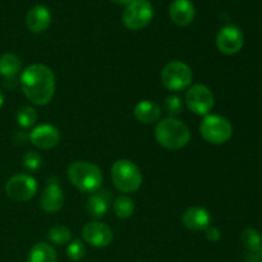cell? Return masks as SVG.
Returning a JSON list of instances; mask_svg holds the SVG:
<instances>
[{
	"label": "cell",
	"instance_id": "cell-1",
	"mask_svg": "<svg viewBox=\"0 0 262 262\" xmlns=\"http://www.w3.org/2000/svg\"><path fill=\"white\" fill-rule=\"evenodd\" d=\"M20 89L33 105L43 106L55 94V76L45 64H32L20 72Z\"/></svg>",
	"mask_w": 262,
	"mask_h": 262
},
{
	"label": "cell",
	"instance_id": "cell-2",
	"mask_svg": "<svg viewBox=\"0 0 262 262\" xmlns=\"http://www.w3.org/2000/svg\"><path fill=\"white\" fill-rule=\"evenodd\" d=\"M155 138L158 143L168 150H179L188 145L191 132L186 123L177 118H164L155 128Z\"/></svg>",
	"mask_w": 262,
	"mask_h": 262
},
{
	"label": "cell",
	"instance_id": "cell-3",
	"mask_svg": "<svg viewBox=\"0 0 262 262\" xmlns=\"http://www.w3.org/2000/svg\"><path fill=\"white\" fill-rule=\"evenodd\" d=\"M69 182L84 193H95L101 188L102 171L95 164L89 161H74L68 166L67 170Z\"/></svg>",
	"mask_w": 262,
	"mask_h": 262
},
{
	"label": "cell",
	"instance_id": "cell-4",
	"mask_svg": "<svg viewBox=\"0 0 262 262\" xmlns=\"http://www.w3.org/2000/svg\"><path fill=\"white\" fill-rule=\"evenodd\" d=\"M112 179L115 188L122 193H135L142 186L141 169L127 159L117 160L112 166Z\"/></svg>",
	"mask_w": 262,
	"mask_h": 262
},
{
	"label": "cell",
	"instance_id": "cell-5",
	"mask_svg": "<svg viewBox=\"0 0 262 262\" xmlns=\"http://www.w3.org/2000/svg\"><path fill=\"white\" fill-rule=\"evenodd\" d=\"M200 133L206 142L211 145H223L232 138L233 127L227 118L209 114L200 124Z\"/></svg>",
	"mask_w": 262,
	"mask_h": 262
},
{
	"label": "cell",
	"instance_id": "cell-6",
	"mask_svg": "<svg viewBox=\"0 0 262 262\" xmlns=\"http://www.w3.org/2000/svg\"><path fill=\"white\" fill-rule=\"evenodd\" d=\"M161 83L169 91H182L191 86L193 73L188 64L183 61H170L160 73Z\"/></svg>",
	"mask_w": 262,
	"mask_h": 262
},
{
	"label": "cell",
	"instance_id": "cell-7",
	"mask_svg": "<svg viewBox=\"0 0 262 262\" xmlns=\"http://www.w3.org/2000/svg\"><path fill=\"white\" fill-rule=\"evenodd\" d=\"M154 17V8L148 0H133L123 12V25L132 31L147 27Z\"/></svg>",
	"mask_w": 262,
	"mask_h": 262
},
{
	"label": "cell",
	"instance_id": "cell-8",
	"mask_svg": "<svg viewBox=\"0 0 262 262\" xmlns=\"http://www.w3.org/2000/svg\"><path fill=\"white\" fill-rule=\"evenodd\" d=\"M187 107L193 114L206 117L210 114L215 105V97L211 90L201 83L192 84L186 94Z\"/></svg>",
	"mask_w": 262,
	"mask_h": 262
},
{
	"label": "cell",
	"instance_id": "cell-9",
	"mask_svg": "<svg viewBox=\"0 0 262 262\" xmlns=\"http://www.w3.org/2000/svg\"><path fill=\"white\" fill-rule=\"evenodd\" d=\"M5 192L13 201L26 202L33 199L37 192V182L28 174H17L5 184Z\"/></svg>",
	"mask_w": 262,
	"mask_h": 262
},
{
	"label": "cell",
	"instance_id": "cell-10",
	"mask_svg": "<svg viewBox=\"0 0 262 262\" xmlns=\"http://www.w3.org/2000/svg\"><path fill=\"white\" fill-rule=\"evenodd\" d=\"M245 43L242 30L234 25L224 26L216 35V48L225 55H234L239 53Z\"/></svg>",
	"mask_w": 262,
	"mask_h": 262
},
{
	"label": "cell",
	"instance_id": "cell-11",
	"mask_svg": "<svg viewBox=\"0 0 262 262\" xmlns=\"http://www.w3.org/2000/svg\"><path fill=\"white\" fill-rule=\"evenodd\" d=\"M82 237L92 247L104 248L113 242V229L105 223L91 222L83 227Z\"/></svg>",
	"mask_w": 262,
	"mask_h": 262
},
{
	"label": "cell",
	"instance_id": "cell-12",
	"mask_svg": "<svg viewBox=\"0 0 262 262\" xmlns=\"http://www.w3.org/2000/svg\"><path fill=\"white\" fill-rule=\"evenodd\" d=\"M28 140L40 150H50L55 147L60 141V132L55 125L41 124L33 128L32 132L28 135Z\"/></svg>",
	"mask_w": 262,
	"mask_h": 262
},
{
	"label": "cell",
	"instance_id": "cell-13",
	"mask_svg": "<svg viewBox=\"0 0 262 262\" xmlns=\"http://www.w3.org/2000/svg\"><path fill=\"white\" fill-rule=\"evenodd\" d=\"M40 205L48 214H55L63 207L64 193L58 181H53V178L49 179L45 189L41 193Z\"/></svg>",
	"mask_w": 262,
	"mask_h": 262
},
{
	"label": "cell",
	"instance_id": "cell-14",
	"mask_svg": "<svg viewBox=\"0 0 262 262\" xmlns=\"http://www.w3.org/2000/svg\"><path fill=\"white\" fill-rule=\"evenodd\" d=\"M182 223L184 227L193 232L206 230L211 224V215L209 210L201 206H192L184 211L182 215Z\"/></svg>",
	"mask_w": 262,
	"mask_h": 262
},
{
	"label": "cell",
	"instance_id": "cell-15",
	"mask_svg": "<svg viewBox=\"0 0 262 262\" xmlns=\"http://www.w3.org/2000/svg\"><path fill=\"white\" fill-rule=\"evenodd\" d=\"M196 9L191 0H174L169 7L171 22L178 27H186L194 19Z\"/></svg>",
	"mask_w": 262,
	"mask_h": 262
},
{
	"label": "cell",
	"instance_id": "cell-16",
	"mask_svg": "<svg viewBox=\"0 0 262 262\" xmlns=\"http://www.w3.org/2000/svg\"><path fill=\"white\" fill-rule=\"evenodd\" d=\"M51 13L45 5H35L26 17V26L33 33H42L50 27Z\"/></svg>",
	"mask_w": 262,
	"mask_h": 262
},
{
	"label": "cell",
	"instance_id": "cell-17",
	"mask_svg": "<svg viewBox=\"0 0 262 262\" xmlns=\"http://www.w3.org/2000/svg\"><path fill=\"white\" fill-rule=\"evenodd\" d=\"M22 72V63L15 54L7 53L0 56V74L4 77L5 86L13 83L15 86V77Z\"/></svg>",
	"mask_w": 262,
	"mask_h": 262
},
{
	"label": "cell",
	"instance_id": "cell-18",
	"mask_svg": "<svg viewBox=\"0 0 262 262\" xmlns=\"http://www.w3.org/2000/svg\"><path fill=\"white\" fill-rule=\"evenodd\" d=\"M135 117L143 124H152L160 119L161 109L156 102L151 100H142L135 106Z\"/></svg>",
	"mask_w": 262,
	"mask_h": 262
},
{
	"label": "cell",
	"instance_id": "cell-19",
	"mask_svg": "<svg viewBox=\"0 0 262 262\" xmlns=\"http://www.w3.org/2000/svg\"><path fill=\"white\" fill-rule=\"evenodd\" d=\"M86 210L89 215L94 219H101L106 215L107 210H109V199L105 193H92L89 197L86 204Z\"/></svg>",
	"mask_w": 262,
	"mask_h": 262
},
{
	"label": "cell",
	"instance_id": "cell-20",
	"mask_svg": "<svg viewBox=\"0 0 262 262\" xmlns=\"http://www.w3.org/2000/svg\"><path fill=\"white\" fill-rule=\"evenodd\" d=\"M58 255L53 246L46 242H38L30 250L27 262H56Z\"/></svg>",
	"mask_w": 262,
	"mask_h": 262
},
{
	"label": "cell",
	"instance_id": "cell-21",
	"mask_svg": "<svg viewBox=\"0 0 262 262\" xmlns=\"http://www.w3.org/2000/svg\"><path fill=\"white\" fill-rule=\"evenodd\" d=\"M113 209H114L115 215L119 219H128L135 214V202L129 196H119L115 199L114 204H113Z\"/></svg>",
	"mask_w": 262,
	"mask_h": 262
},
{
	"label": "cell",
	"instance_id": "cell-22",
	"mask_svg": "<svg viewBox=\"0 0 262 262\" xmlns=\"http://www.w3.org/2000/svg\"><path fill=\"white\" fill-rule=\"evenodd\" d=\"M48 239L56 246L68 245L72 242V232L66 225L56 224L48 230Z\"/></svg>",
	"mask_w": 262,
	"mask_h": 262
},
{
	"label": "cell",
	"instance_id": "cell-23",
	"mask_svg": "<svg viewBox=\"0 0 262 262\" xmlns=\"http://www.w3.org/2000/svg\"><path fill=\"white\" fill-rule=\"evenodd\" d=\"M242 243L250 252H257L262 248L261 234L256 229L248 228L242 233Z\"/></svg>",
	"mask_w": 262,
	"mask_h": 262
},
{
	"label": "cell",
	"instance_id": "cell-24",
	"mask_svg": "<svg viewBox=\"0 0 262 262\" xmlns=\"http://www.w3.org/2000/svg\"><path fill=\"white\" fill-rule=\"evenodd\" d=\"M15 119L19 127L31 128L36 122H37V113L31 106H22L17 112Z\"/></svg>",
	"mask_w": 262,
	"mask_h": 262
},
{
	"label": "cell",
	"instance_id": "cell-25",
	"mask_svg": "<svg viewBox=\"0 0 262 262\" xmlns=\"http://www.w3.org/2000/svg\"><path fill=\"white\" fill-rule=\"evenodd\" d=\"M67 256L72 261H81L86 256V246L79 239L72 241L67 247Z\"/></svg>",
	"mask_w": 262,
	"mask_h": 262
},
{
	"label": "cell",
	"instance_id": "cell-26",
	"mask_svg": "<svg viewBox=\"0 0 262 262\" xmlns=\"http://www.w3.org/2000/svg\"><path fill=\"white\" fill-rule=\"evenodd\" d=\"M164 110L171 118H176L177 115L181 114L182 110H183L181 97L177 96V95H170V96L166 97L165 101H164Z\"/></svg>",
	"mask_w": 262,
	"mask_h": 262
},
{
	"label": "cell",
	"instance_id": "cell-27",
	"mask_svg": "<svg viewBox=\"0 0 262 262\" xmlns=\"http://www.w3.org/2000/svg\"><path fill=\"white\" fill-rule=\"evenodd\" d=\"M23 166L28 171H36L42 166V158L36 151H28L25 154L22 159Z\"/></svg>",
	"mask_w": 262,
	"mask_h": 262
},
{
	"label": "cell",
	"instance_id": "cell-28",
	"mask_svg": "<svg viewBox=\"0 0 262 262\" xmlns=\"http://www.w3.org/2000/svg\"><path fill=\"white\" fill-rule=\"evenodd\" d=\"M205 235H206V239L212 243L219 242L220 238H222V233H220V230L217 229L216 227H211V225L205 230Z\"/></svg>",
	"mask_w": 262,
	"mask_h": 262
},
{
	"label": "cell",
	"instance_id": "cell-29",
	"mask_svg": "<svg viewBox=\"0 0 262 262\" xmlns=\"http://www.w3.org/2000/svg\"><path fill=\"white\" fill-rule=\"evenodd\" d=\"M26 138L28 137L23 132H15L14 137H13V141H14L15 143H17V141H19V145H22V143H25Z\"/></svg>",
	"mask_w": 262,
	"mask_h": 262
},
{
	"label": "cell",
	"instance_id": "cell-30",
	"mask_svg": "<svg viewBox=\"0 0 262 262\" xmlns=\"http://www.w3.org/2000/svg\"><path fill=\"white\" fill-rule=\"evenodd\" d=\"M113 3H115V4H125V5H128L129 4V3H132L133 0H112Z\"/></svg>",
	"mask_w": 262,
	"mask_h": 262
},
{
	"label": "cell",
	"instance_id": "cell-31",
	"mask_svg": "<svg viewBox=\"0 0 262 262\" xmlns=\"http://www.w3.org/2000/svg\"><path fill=\"white\" fill-rule=\"evenodd\" d=\"M3 104H4V95H3L2 90H0V107L3 106Z\"/></svg>",
	"mask_w": 262,
	"mask_h": 262
}]
</instances>
